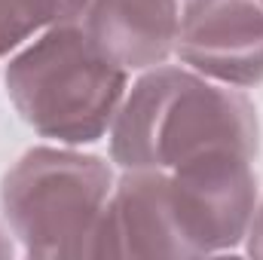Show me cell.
Returning a JSON list of instances; mask_svg holds the SVG:
<instances>
[{
  "instance_id": "cell-7",
  "label": "cell",
  "mask_w": 263,
  "mask_h": 260,
  "mask_svg": "<svg viewBox=\"0 0 263 260\" xmlns=\"http://www.w3.org/2000/svg\"><path fill=\"white\" fill-rule=\"evenodd\" d=\"M83 28L92 43L126 70L165 65L181 40L184 0H89Z\"/></svg>"
},
{
  "instance_id": "cell-11",
  "label": "cell",
  "mask_w": 263,
  "mask_h": 260,
  "mask_svg": "<svg viewBox=\"0 0 263 260\" xmlns=\"http://www.w3.org/2000/svg\"><path fill=\"white\" fill-rule=\"evenodd\" d=\"M260 3H263V0H260Z\"/></svg>"
},
{
  "instance_id": "cell-5",
  "label": "cell",
  "mask_w": 263,
  "mask_h": 260,
  "mask_svg": "<svg viewBox=\"0 0 263 260\" xmlns=\"http://www.w3.org/2000/svg\"><path fill=\"white\" fill-rule=\"evenodd\" d=\"M89 257H196L162 169H123L95 227Z\"/></svg>"
},
{
  "instance_id": "cell-9",
  "label": "cell",
  "mask_w": 263,
  "mask_h": 260,
  "mask_svg": "<svg viewBox=\"0 0 263 260\" xmlns=\"http://www.w3.org/2000/svg\"><path fill=\"white\" fill-rule=\"evenodd\" d=\"M245 251L251 257L263 260V196L257 199V208H254V217L248 224V233H245Z\"/></svg>"
},
{
  "instance_id": "cell-10",
  "label": "cell",
  "mask_w": 263,
  "mask_h": 260,
  "mask_svg": "<svg viewBox=\"0 0 263 260\" xmlns=\"http://www.w3.org/2000/svg\"><path fill=\"white\" fill-rule=\"evenodd\" d=\"M12 254H15V245H12V239H9V230L0 224V260L12 257Z\"/></svg>"
},
{
  "instance_id": "cell-4",
  "label": "cell",
  "mask_w": 263,
  "mask_h": 260,
  "mask_svg": "<svg viewBox=\"0 0 263 260\" xmlns=\"http://www.w3.org/2000/svg\"><path fill=\"white\" fill-rule=\"evenodd\" d=\"M181 230L196 257L223 254L245 242L257 208L254 159L245 153H211L168 172Z\"/></svg>"
},
{
  "instance_id": "cell-1",
  "label": "cell",
  "mask_w": 263,
  "mask_h": 260,
  "mask_svg": "<svg viewBox=\"0 0 263 260\" xmlns=\"http://www.w3.org/2000/svg\"><path fill=\"white\" fill-rule=\"evenodd\" d=\"M110 162L120 169L172 172L211 153L257 159L260 123L254 101L187 65L141 70L110 123Z\"/></svg>"
},
{
  "instance_id": "cell-8",
  "label": "cell",
  "mask_w": 263,
  "mask_h": 260,
  "mask_svg": "<svg viewBox=\"0 0 263 260\" xmlns=\"http://www.w3.org/2000/svg\"><path fill=\"white\" fill-rule=\"evenodd\" d=\"M86 3L89 0H0V59L62 22L83 18Z\"/></svg>"
},
{
  "instance_id": "cell-3",
  "label": "cell",
  "mask_w": 263,
  "mask_h": 260,
  "mask_svg": "<svg viewBox=\"0 0 263 260\" xmlns=\"http://www.w3.org/2000/svg\"><path fill=\"white\" fill-rule=\"evenodd\" d=\"M114 184V169L101 156L31 147L3 175L0 208L28 257H89Z\"/></svg>"
},
{
  "instance_id": "cell-2",
  "label": "cell",
  "mask_w": 263,
  "mask_h": 260,
  "mask_svg": "<svg viewBox=\"0 0 263 260\" xmlns=\"http://www.w3.org/2000/svg\"><path fill=\"white\" fill-rule=\"evenodd\" d=\"M3 80L15 114L67 147L101 141L129 92V70L92 43L80 18L12 52Z\"/></svg>"
},
{
  "instance_id": "cell-6",
  "label": "cell",
  "mask_w": 263,
  "mask_h": 260,
  "mask_svg": "<svg viewBox=\"0 0 263 260\" xmlns=\"http://www.w3.org/2000/svg\"><path fill=\"white\" fill-rule=\"evenodd\" d=\"M175 55L196 73L251 89L263 83L260 0H184V28Z\"/></svg>"
}]
</instances>
